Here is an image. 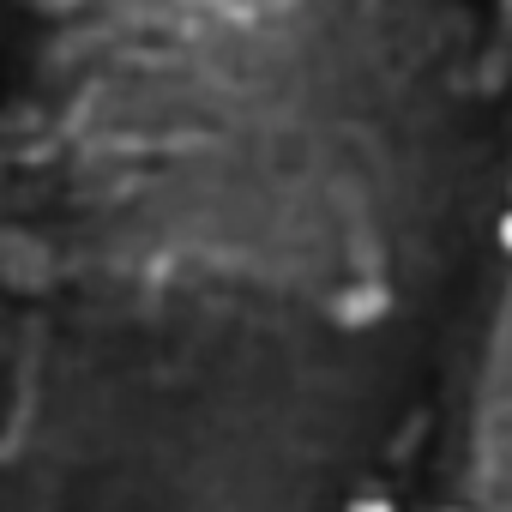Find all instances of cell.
Here are the masks:
<instances>
[{"mask_svg": "<svg viewBox=\"0 0 512 512\" xmlns=\"http://www.w3.org/2000/svg\"><path fill=\"white\" fill-rule=\"evenodd\" d=\"M500 241H506V247H512V211H506V217H500Z\"/></svg>", "mask_w": 512, "mask_h": 512, "instance_id": "cell-1", "label": "cell"}]
</instances>
